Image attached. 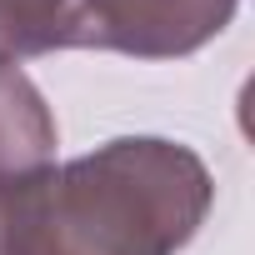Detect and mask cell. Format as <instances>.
Segmentation results:
<instances>
[{
  "label": "cell",
  "mask_w": 255,
  "mask_h": 255,
  "mask_svg": "<svg viewBox=\"0 0 255 255\" xmlns=\"http://www.w3.org/2000/svg\"><path fill=\"white\" fill-rule=\"evenodd\" d=\"M55 160V115L40 85L0 60V180H30Z\"/></svg>",
  "instance_id": "3957f363"
},
{
  "label": "cell",
  "mask_w": 255,
  "mask_h": 255,
  "mask_svg": "<svg viewBox=\"0 0 255 255\" xmlns=\"http://www.w3.org/2000/svg\"><path fill=\"white\" fill-rule=\"evenodd\" d=\"M215 180L190 145L120 135L15 190L10 255H175L195 240Z\"/></svg>",
  "instance_id": "6da1fadb"
},
{
  "label": "cell",
  "mask_w": 255,
  "mask_h": 255,
  "mask_svg": "<svg viewBox=\"0 0 255 255\" xmlns=\"http://www.w3.org/2000/svg\"><path fill=\"white\" fill-rule=\"evenodd\" d=\"M75 50V0H0V60Z\"/></svg>",
  "instance_id": "277c9868"
},
{
  "label": "cell",
  "mask_w": 255,
  "mask_h": 255,
  "mask_svg": "<svg viewBox=\"0 0 255 255\" xmlns=\"http://www.w3.org/2000/svg\"><path fill=\"white\" fill-rule=\"evenodd\" d=\"M240 0H75V50L180 60L210 45Z\"/></svg>",
  "instance_id": "7a4b0ae2"
},
{
  "label": "cell",
  "mask_w": 255,
  "mask_h": 255,
  "mask_svg": "<svg viewBox=\"0 0 255 255\" xmlns=\"http://www.w3.org/2000/svg\"><path fill=\"white\" fill-rule=\"evenodd\" d=\"M15 190H20V180H0V255H10V220H15Z\"/></svg>",
  "instance_id": "5b68a950"
}]
</instances>
